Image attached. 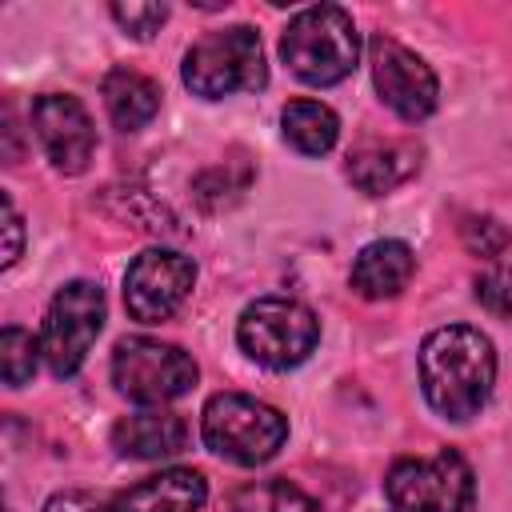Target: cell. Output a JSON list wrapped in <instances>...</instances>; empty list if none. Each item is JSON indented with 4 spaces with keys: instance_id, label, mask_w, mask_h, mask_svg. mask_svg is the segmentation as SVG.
Masks as SVG:
<instances>
[{
    "instance_id": "10",
    "label": "cell",
    "mask_w": 512,
    "mask_h": 512,
    "mask_svg": "<svg viewBox=\"0 0 512 512\" xmlns=\"http://www.w3.org/2000/svg\"><path fill=\"white\" fill-rule=\"evenodd\" d=\"M368 52H372V84H376L380 100L408 124L428 120L436 112V96H440L436 72L416 52H408L404 44H396L388 36H372Z\"/></svg>"
},
{
    "instance_id": "5",
    "label": "cell",
    "mask_w": 512,
    "mask_h": 512,
    "mask_svg": "<svg viewBox=\"0 0 512 512\" xmlns=\"http://www.w3.org/2000/svg\"><path fill=\"white\" fill-rule=\"evenodd\" d=\"M236 340L248 360L264 368H296L312 356L320 340V320L308 304L288 296H260L240 312Z\"/></svg>"
},
{
    "instance_id": "13",
    "label": "cell",
    "mask_w": 512,
    "mask_h": 512,
    "mask_svg": "<svg viewBox=\"0 0 512 512\" xmlns=\"http://www.w3.org/2000/svg\"><path fill=\"white\" fill-rule=\"evenodd\" d=\"M188 440V428L176 412L164 408H148V412H132L124 420H116L112 428V448L128 460H164L176 456Z\"/></svg>"
},
{
    "instance_id": "15",
    "label": "cell",
    "mask_w": 512,
    "mask_h": 512,
    "mask_svg": "<svg viewBox=\"0 0 512 512\" xmlns=\"http://www.w3.org/2000/svg\"><path fill=\"white\" fill-rule=\"evenodd\" d=\"M412 272H416V256L404 240H372L360 248L352 264V288L364 300H388L408 288Z\"/></svg>"
},
{
    "instance_id": "22",
    "label": "cell",
    "mask_w": 512,
    "mask_h": 512,
    "mask_svg": "<svg viewBox=\"0 0 512 512\" xmlns=\"http://www.w3.org/2000/svg\"><path fill=\"white\" fill-rule=\"evenodd\" d=\"M112 16L128 36L148 40L168 20V4H112Z\"/></svg>"
},
{
    "instance_id": "7",
    "label": "cell",
    "mask_w": 512,
    "mask_h": 512,
    "mask_svg": "<svg viewBox=\"0 0 512 512\" xmlns=\"http://www.w3.org/2000/svg\"><path fill=\"white\" fill-rule=\"evenodd\" d=\"M196 376L200 368L184 348L152 340V336H124L112 352V380L136 404L160 408L184 396L196 384Z\"/></svg>"
},
{
    "instance_id": "14",
    "label": "cell",
    "mask_w": 512,
    "mask_h": 512,
    "mask_svg": "<svg viewBox=\"0 0 512 512\" xmlns=\"http://www.w3.org/2000/svg\"><path fill=\"white\" fill-rule=\"evenodd\" d=\"M416 168H420V148L412 140H372L348 156V180L372 196L392 192Z\"/></svg>"
},
{
    "instance_id": "19",
    "label": "cell",
    "mask_w": 512,
    "mask_h": 512,
    "mask_svg": "<svg viewBox=\"0 0 512 512\" xmlns=\"http://www.w3.org/2000/svg\"><path fill=\"white\" fill-rule=\"evenodd\" d=\"M40 344L32 340V332L8 324L0 332V372H4V384L8 388H24L32 376H36V360H40Z\"/></svg>"
},
{
    "instance_id": "2",
    "label": "cell",
    "mask_w": 512,
    "mask_h": 512,
    "mask_svg": "<svg viewBox=\"0 0 512 512\" xmlns=\"http://www.w3.org/2000/svg\"><path fill=\"white\" fill-rule=\"evenodd\" d=\"M280 56L296 80L312 88H328L352 76L356 56H360V32L344 8L312 4L288 20L280 36Z\"/></svg>"
},
{
    "instance_id": "20",
    "label": "cell",
    "mask_w": 512,
    "mask_h": 512,
    "mask_svg": "<svg viewBox=\"0 0 512 512\" xmlns=\"http://www.w3.org/2000/svg\"><path fill=\"white\" fill-rule=\"evenodd\" d=\"M460 240H464V248L472 252V256H500V252H508V244H512V232L496 220V216H468L464 224H460Z\"/></svg>"
},
{
    "instance_id": "9",
    "label": "cell",
    "mask_w": 512,
    "mask_h": 512,
    "mask_svg": "<svg viewBox=\"0 0 512 512\" xmlns=\"http://www.w3.org/2000/svg\"><path fill=\"white\" fill-rule=\"evenodd\" d=\"M196 264L172 248H148L140 252L124 272V308L140 324L168 320L192 292Z\"/></svg>"
},
{
    "instance_id": "16",
    "label": "cell",
    "mask_w": 512,
    "mask_h": 512,
    "mask_svg": "<svg viewBox=\"0 0 512 512\" xmlns=\"http://www.w3.org/2000/svg\"><path fill=\"white\" fill-rule=\"evenodd\" d=\"M100 92H104V108L120 132H136L160 112V84L136 68H112L104 76Z\"/></svg>"
},
{
    "instance_id": "23",
    "label": "cell",
    "mask_w": 512,
    "mask_h": 512,
    "mask_svg": "<svg viewBox=\"0 0 512 512\" xmlns=\"http://www.w3.org/2000/svg\"><path fill=\"white\" fill-rule=\"evenodd\" d=\"M44 512H112V500L96 496V492H56Z\"/></svg>"
},
{
    "instance_id": "17",
    "label": "cell",
    "mask_w": 512,
    "mask_h": 512,
    "mask_svg": "<svg viewBox=\"0 0 512 512\" xmlns=\"http://www.w3.org/2000/svg\"><path fill=\"white\" fill-rule=\"evenodd\" d=\"M280 128H284V140L300 156H324L340 136L336 112L320 100H288L280 112Z\"/></svg>"
},
{
    "instance_id": "6",
    "label": "cell",
    "mask_w": 512,
    "mask_h": 512,
    "mask_svg": "<svg viewBox=\"0 0 512 512\" xmlns=\"http://www.w3.org/2000/svg\"><path fill=\"white\" fill-rule=\"evenodd\" d=\"M392 512H472L476 476L456 448H440L424 460H396L384 476Z\"/></svg>"
},
{
    "instance_id": "24",
    "label": "cell",
    "mask_w": 512,
    "mask_h": 512,
    "mask_svg": "<svg viewBox=\"0 0 512 512\" xmlns=\"http://www.w3.org/2000/svg\"><path fill=\"white\" fill-rule=\"evenodd\" d=\"M0 208H4V268H12L16 260H20V252H24V224H20V216H16V208H12V196H0Z\"/></svg>"
},
{
    "instance_id": "4",
    "label": "cell",
    "mask_w": 512,
    "mask_h": 512,
    "mask_svg": "<svg viewBox=\"0 0 512 512\" xmlns=\"http://www.w3.org/2000/svg\"><path fill=\"white\" fill-rule=\"evenodd\" d=\"M184 84L192 96L220 100L232 92H260L268 84V64L260 48V32L248 24H232L224 32H208L184 52Z\"/></svg>"
},
{
    "instance_id": "3",
    "label": "cell",
    "mask_w": 512,
    "mask_h": 512,
    "mask_svg": "<svg viewBox=\"0 0 512 512\" xmlns=\"http://www.w3.org/2000/svg\"><path fill=\"white\" fill-rule=\"evenodd\" d=\"M200 436L220 460L252 468L280 452V444L288 440V420H284V412H276L272 404H264L256 396L216 392L204 404Z\"/></svg>"
},
{
    "instance_id": "21",
    "label": "cell",
    "mask_w": 512,
    "mask_h": 512,
    "mask_svg": "<svg viewBox=\"0 0 512 512\" xmlns=\"http://www.w3.org/2000/svg\"><path fill=\"white\" fill-rule=\"evenodd\" d=\"M476 300L492 316H512V264H492L476 280Z\"/></svg>"
},
{
    "instance_id": "12",
    "label": "cell",
    "mask_w": 512,
    "mask_h": 512,
    "mask_svg": "<svg viewBox=\"0 0 512 512\" xmlns=\"http://www.w3.org/2000/svg\"><path fill=\"white\" fill-rule=\"evenodd\" d=\"M208 500V480L196 468H164L144 476L112 500V512H200Z\"/></svg>"
},
{
    "instance_id": "1",
    "label": "cell",
    "mask_w": 512,
    "mask_h": 512,
    "mask_svg": "<svg viewBox=\"0 0 512 512\" xmlns=\"http://www.w3.org/2000/svg\"><path fill=\"white\" fill-rule=\"evenodd\" d=\"M496 384V352L480 328L444 324L420 344V388L444 420H472Z\"/></svg>"
},
{
    "instance_id": "18",
    "label": "cell",
    "mask_w": 512,
    "mask_h": 512,
    "mask_svg": "<svg viewBox=\"0 0 512 512\" xmlns=\"http://www.w3.org/2000/svg\"><path fill=\"white\" fill-rule=\"evenodd\" d=\"M228 512H320V504L288 480H256L232 492Z\"/></svg>"
},
{
    "instance_id": "8",
    "label": "cell",
    "mask_w": 512,
    "mask_h": 512,
    "mask_svg": "<svg viewBox=\"0 0 512 512\" xmlns=\"http://www.w3.org/2000/svg\"><path fill=\"white\" fill-rule=\"evenodd\" d=\"M104 328V292L92 280H72L64 284L44 316V332H40V352L48 360V372L56 380H68L80 372L92 340Z\"/></svg>"
},
{
    "instance_id": "11",
    "label": "cell",
    "mask_w": 512,
    "mask_h": 512,
    "mask_svg": "<svg viewBox=\"0 0 512 512\" xmlns=\"http://www.w3.org/2000/svg\"><path fill=\"white\" fill-rule=\"evenodd\" d=\"M32 128H36V140H40V148L56 172L76 176L88 168V160L96 152V128H92L88 108L76 96H60V92L36 96L32 100Z\"/></svg>"
}]
</instances>
